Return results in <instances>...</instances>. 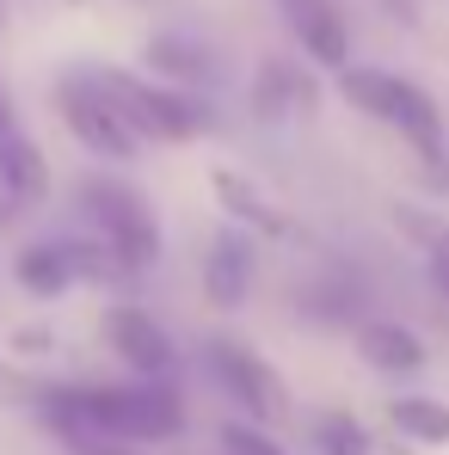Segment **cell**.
Wrapping results in <instances>:
<instances>
[{
    "instance_id": "cell-13",
    "label": "cell",
    "mask_w": 449,
    "mask_h": 455,
    "mask_svg": "<svg viewBox=\"0 0 449 455\" xmlns=\"http://www.w3.org/2000/svg\"><path fill=\"white\" fill-rule=\"evenodd\" d=\"M351 332H357V357L370 363L375 376H419L431 363L425 339L406 320H357Z\"/></svg>"
},
{
    "instance_id": "cell-11",
    "label": "cell",
    "mask_w": 449,
    "mask_h": 455,
    "mask_svg": "<svg viewBox=\"0 0 449 455\" xmlns=\"http://www.w3.org/2000/svg\"><path fill=\"white\" fill-rule=\"evenodd\" d=\"M364 307H370V290H364V277L345 271V265L314 271V277L296 290V314H301V320H314V326H357Z\"/></svg>"
},
{
    "instance_id": "cell-17",
    "label": "cell",
    "mask_w": 449,
    "mask_h": 455,
    "mask_svg": "<svg viewBox=\"0 0 449 455\" xmlns=\"http://www.w3.org/2000/svg\"><path fill=\"white\" fill-rule=\"evenodd\" d=\"M308 437H314V450H320V455H375L370 425H364L357 412H345V406H333V412H314Z\"/></svg>"
},
{
    "instance_id": "cell-21",
    "label": "cell",
    "mask_w": 449,
    "mask_h": 455,
    "mask_svg": "<svg viewBox=\"0 0 449 455\" xmlns=\"http://www.w3.org/2000/svg\"><path fill=\"white\" fill-rule=\"evenodd\" d=\"M425 259H431V283L449 296V228H444V222L425 234Z\"/></svg>"
},
{
    "instance_id": "cell-6",
    "label": "cell",
    "mask_w": 449,
    "mask_h": 455,
    "mask_svg": "<svg viewBox=\"0 0 449 455\" xmlns=\"http://www.w3.org/2000/svg\"><path fill=\"white\" fill-rule=\"evenodd\" d=\"M111 277H124V271L99 240H25L12 252V283L25 296H37V302H56L62 290L111 283Z\"/></svg>"
},
{
    "instance_id": "cell-5",
    "label": "cell",
    "mask_w": 449,
    "mask_h": 455,
    "mask_svg": "<svg viewBox=\"0 0 449 455\" xmlns=\"http://www.w3.org/2000/svg\"><path fill=\"white\" fill-rule=\"evenodd\" d=\"M204 370L216 376L228 400L246 412V425H259V431H277V425H290V381L277 376V363L271 357H259L246 339H234V332H210L204 339Z\"/></svg>"
},
{
    "instance_id": "cell-18",
    "label": "cell",
    "mask_w": 449,
    "mask_h": 455,
    "mask_svg": "<svg viewBox=\"0 0 449 455\" xmlns=\"http://www.w3.org/2000/svg\"><path fill=\"white\" fill-rule=\"evenodd\" d=\"M301 105H314V92H308V80L290 68V62H265V75L253 80V111H265V117H290Z\"/></svg>"
},
{
    "instance_id": "cell-4",
    "label": "cell",
    "mask_w": 449,
    "mask_h": 455,
    "mask_svg": "<svg viewBox=\"0 0 449 455\" xmlns=\"http://www.w3.org/2000/svg\"><path fill=\"white\" fill-rule=\"evenodd\" d=\"M105 99L117 105V117L130 124L136 142H197L216 130V111L197 99V92H179V86H160L148 75H130V68H99Z\"/></svg>"
},
{
    "instance_id": "cell-10",
    "label": "cell",
    "mask_w": 449,
    "mask_h": 455,
    "mask_svg": "<svg viewBox=\"0 0 449 455\" xmlns=\"http://www.w3.org/2000/svg\"><path fill=\"white\" fill-rule=\"evenodd\" d=\"M253 271H259V246L240 228H216L210 246H204V296L216 307H246Z\"/></svg>"
},
{
    "instance_id": "cell-22",
    "label": "cell",
    "mask_w": 449,
    "mask_h": 455,
    "mask_svg": "<svg viewBox=\"0 0 449 455\" xmlns=\"http://www.w3.org/2000/svg\"><path fill=\"white\" fill-rule=\"evenodd\" d=\"M68 455H148V450H117V443H92V437H68Z\"/></svg>"
},
{
    "instance_id": "cell-2",
    "label": "cell",
    "mask_w": 449,
    "mask_h": 455,
    "mask_svg": "<svg viewBox=\"0 0 449 455\" xmlns=\"http://www.w3.org/2000/svg\"><path fill=\"white\" fill-rule=\"evenodd\" d=\"M339 99L375 124H388L394 136H406V148L425 166H444V111L419 80L394 75V68H339Z\"/></svg>"
},
{
    "instance_id": "cell-1",
    "label": "cell",
    "mask_w": 449,
    "mask_h": 455,
    "mask_svg": "<svg viewBox=\"0 0 449 455\" xmlns=\"http://www.w3.org/2000/svg\"><path fill=\"white\" fill-rule=\"evenodd\" d=\"M37 412L56 425V437H92L117 450L172 443L185 431V400L166 381H50Z\"/></svg>"
},
{
    "instance_id": "cell-16",
    "label": "cell",
    "mask_w": 449,
    "mask_h": 455,
    "mask_svg": "<svg viewBox=\"0 0 449 455\" xmlns=\"http://www.w3.org/2000/svg\"><path fill=\"white\" fill-rule=\"evenodd\" d=\"M210 185H216V197L228 204V216H234L240 228H259V234H284V228H290V222H284V210H277L253 179H240V172H228V166H222Z\"/></svg>"
},
{
    "instance_id": "cell-3",
    "label": "cell",
    "mask_w": 449,
    "mask_h": 455,
    "mask_svg": "<svg viewBox=\"0 0 449 455\" xmlns=\"http://www.w3.org/2000/svg\"><path fill=\"white\" fill-rule=\"evenodd\" d=\"M80 216L92 222V240L117 259L124 277H142L160 265V222H154L148 197L130 185V179H111V172H86L75 185Z\"/></svg>"
},
{
    "instance_id": "cell-12",
    "label": "cell",
    "mask_w": 449,
    "mask_h": 455,
    "mask_svg": "<svg viewBox=\"0 0 449 455\" xmlns=\"http://www.w3.org/2000/svg\"><path fill=\"white\" fill-rule=\"evenodd\" d=\"M44 197H50V160H44V148L25 130L0 136V216L37 210Z\"/></svg>"
},
{
    "instance_id": "cell-14",
    "label": "cell",
    "mask_w": 449,
    "mask_h": 455,
    "mask_svg": "<svg viewBox=\"0 0 449 455\" xmlns=\"http://www.w3.org/2000/svg\"><path fill=\"white\" fill-rule=\"evenodd\" d=\"M148 68L160 75V86H179V92H191V86H204V80L216 75V56L197 44V37H185V31H160L148 37Z\"/></svg>"
},
{
    "instance_id": "cell-9",
    "label": "cell",
    "mask_w": 449,
    "mask_h": 455,
    "mask_svg": "<svg viewBox=\"0 0 449 455\" xmlns=\"http://www.w3.org/2000/svg\"><path fill=\"white\" fill-rule=\"evenodd\" d=\"M277 12H284V25H290V37L301 44L308 62H320L333 75L351 68V25H345L339 0H277Z\"/></svg>"
},
{
    "instance_id": "cell-7",
    "label": "cell",
    "mask_w": 449,
    "mask_h": 455,
    "mask_svg": "<svg viewBox=\"0 0 449 455\" xmlns=\"http://www.w3.org/2000/svg\"><path fill=\"white\" fill-rule=\"evenodd\" d=\"M56 111H62L68 136H75L86 154H105V160H136V154H142V142L130 136V124L117 117V105L105 99V86L92 75H62L56 80Z\"/></svg>"
},
{
    "instance_id": "cell-20",
    "label": "cell",
    "mask_w": 449,
    "mask_h": 455,
    "mask_svg": "<svg viewBox=\"0 0 449 455\" xmlns=\"http://www.w3.org/2000/svg\"><path fill=\"white\" fill-rule=\"evenodd\" d=\"M44 376H25V370H12V363H0V406H37L44 400Z\"/></svg>"
},
{
    "instance_id": "cell-19",
    "label": "cell",
    "mask_w": 449,
    "mask_h": 455,
    "mask_svg": "<svg viewBox=\"0 0 449 455\" xmlns=\"http://www.w3.org/2000/svg\"><path fill=\"white\" fill-rule=\"evenodd\" d=\"M222 450L228 455H290V450H277V437H271V431H259V425H246V419L222 425Z\"/></svg>"
},
{
    "instance_id": "cell-23",
    "label": "cell",
    "mask_w": 449,
    "mask_h": 455,
    "mask_svg": "<svg viewBox=\"0 0 449 455\" xmlns=\"http://www.w3.org/2000/svg\"><path fill=\"white\" fill-rule=\"evenodd\" d=\"M19 130V117H12V99H6V86H0V136H12Z\"/></svg>"
},
{
    "instance_id": "cell-8",
    "label": "cell",
    "mask_w": 449,
    "mask_h": 455,
    "mask_svg": "<svg viewBox=\"0 0 449 455\" xmlns=\"http://www.w3.org/2000/svg\"><path fill=\"white\" fill-rule=\"evenodd\" d=\"M99 339L111 345L117 363L136 370V381H166V376H172V363H179L172 332L154 320L148 307H136V302H111V307H105V314H99Z\"/></svg>"
},
{
    "instance_id": "cell-15",
    "label": "cell",
    "mask_w": 449,
    "mask_h": 455,
    "mask_svg": "<svg viewBox=\"0 0 449 455\" xmlns=\"http://www.w3.org/2000/svg\"><path fill=\"white\" fill-rule=\"evenodd\" d=\"M388 425H394L406 443H419V450H444L449 443V406L431 400V394H400V400H388Z\"/></svg>"
}]
</instances>
